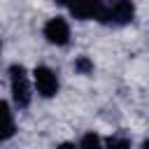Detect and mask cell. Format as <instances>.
I'll use <instances>...</instances> for the list:
<instances>
[{
  "mask_svg": "<svg viewBox=\"0 0 149 149\" xmlns=\"http://www.w3.org/2000/svg\"><path fill=\"white\" fill-rule=\"evenodd\" d=\"M102 140L95 135V133H86L81 140H79V147H93V144H100Z\"/></svg>",
  "mask_w": 149,
  "mask_h": 149,
  "instance_id": "obj_8",
  "label": "cell"
},
{
  "mask_svg": "<svg viewBox=\"0 0 149 149\" xmlns=\"http://www.w3.org/2000/svg\"><path fill=\"white\" fill-rule=\"evenodd\" d=\"M0 56H2V44H0Z\"/></svg>",
  "mask_w": 149,
  "mask_h": 149,
  "instance_id": "obj_12",
  "label": "cell"
},
{
  "mask_svg": "<svg viewBox=\"0 0 149 149\" xmlns=\"http://www.w3.org/2000/svg\"><path fill=\"white\" fill-rule=\"evenodd\" d=\"M54 2H56V5H61V7H68V9H70L77 0H54Z\"/></svg>",
  "mask_w": 149,
  "mask_h": 149,
  "instance_id": "obj_10",
  "label": "cell"
},
{
  "mask_svg": "<svg viewBox=\"0 0 149 149\" xmlns=\"http://www.w3.org/2000/svg\"><path fill=\"white\" fill-rule=\"evenodd\" d=\"M107 147H130V140L128 137H109Z\"/></svg>",
  "mask_w": 149,
  "mask_h": 149,
  "instance_id": "obj_9",
  "label": "cell"
},
{
  "mask_svg": "<svg viewBox=\"0 0 149 149\" xmlns=\"http://www.w3.org/2000/svg\"><path fill=\"white\" fill-rule=\"evenodd\" d=\"M74 72L77 74H91L93 72V61L88 56H77L74 58Z\"/></svg>",
  "mask_w": 149,
  "mask_h": 149,
  "instance_id": "obj_7",
  "label": "cell"
},
{
  "mask_svg": "<svg viewBox=\"0 0 149 149\" xmlns=\"http://www.w3.org/2000/svg\"><path fill=\"white\" fill-rule=\"evenodd\" d=\"M9 91H12V100L16 107H28L30 98H33V86H30V77L26 72L23 65H12L9 68Z\"/></svg>",
  "mask_w": 149,
  "mask_h": 149,
  "instance_id": "obj_1",
  "label": "cell"
},
{
  "mask_svg": "<svg viewBox=\"0 0 149 149\" xmlns=\"http://www.w3.org/2000/svg\"><path fill=\"white\" fill-rule=\"evenodd\" d=\"M14 133H16V126H14L12 107L5 100H0V142H7Z\"/></svg>",
  "mask_w": 149,
  "mask_h": 149,
  "instance_id": "obj_6",
  "label": "cell"
},
{
  "mask_svg": "<svg viewBox=\"0 0 149 149\" xmlns=\"http://www.w3.org/2000/svg\"><path fill=\"white\" fill-rule=\"evenodd\" d=\"M42 35L49 44H56V47H65L70 42V23L63 19V16H54L44 23L42 28Z\"/></svg>",
  "mask_w": 149,
  "mask_h": 149,
  "instance_id": "obj_4",
  "label": "cell"
},
{
  "mask_svg": "<svg viewBox=\"0 0 149 149\" xmlns=\"http://www.w3.org/2000/svg\"><path fill=\"white\" fill-rule=\"evenodd\" d=\"M33 84H35V91L42 95V98H54L61 88V81H58V74L47 68V65H37L33 70Z\"/></svg>",
  "mask_w": 149,
  "mask_h": 149,
  "instance_id": "obj_3",
  "label": "cell"
},
{
  "mask_svg": "<svg viewBox=\"0 0 149 149\" xmlns=\"http://www.w3.org/2000/svg\"><path fill=\"white\" fill-rule=\"evenodd\" d=\"M133 19H135V5H133V0H112V2H105V12H102L100 23H107V26H128Z\"/></svg>",
  "mask_w": 149,
  "mask_h": 149,
  "instance_id": "obj_2",
  "label": "cell"
},
{
  "mask_svg": "<svg viewBox=\"0 0 149 149\" xmlns=\"http://www.w3.org/2000/svg\"><path fill=\"white\" fill-rule=\"evenodd\" d=\"M142 147H144V149H149V140H144V142H142Z\"/></svg>",
  "mask_w": 149,
  "mask_h": 149,
  "instance_id": "obj_11",
  "label": "cell"
},
{
  "mask_svg": "<svg viewBox=\"0 0 149 149\" xmlns=\"http://www.w3.org/2000/svg\"><path fill=\"white\" fill-rule=\"evenodd\" d=\"M102 12H105V0H77L70 7V14L79 21H91V19L100 21Z\"/></svg>",
  "mask_w": 149,
  "mask_h": 149,
  "instance_id": "obj_5",
  "label": "cell"
}]
</instances>
